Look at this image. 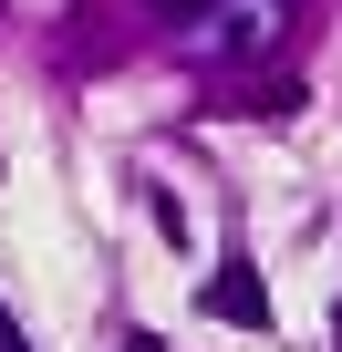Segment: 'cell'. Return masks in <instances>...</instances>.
Masks as SVG:
<instances>
[{"label":"cell","mask_w":342,"mask_h":352,"mask_svg":"<svg viewBox=\"0 0 342 352\" xmlns=\"http://www.w3.org/2000/svg\"><path fill=\"white\" fill-rule=\"evenodd\" d=\"M208 42H218V52H249V42H270V0H228Z\"/></svg>","instance_id":"obj_2"},{"label":"cell","mask_w":342,"mask_h":352,"mask_svg":"<svg viewBox=\"0 0 342 352\" xmlns=\"http://www.w3.org/2000/svg\"><path fill=\"white\" fill-rule=\"evenodd\" d=\"M0 352H32V342H21V321H11V300H0Z\"/></svg>","instance_id":"obj_3"},{"label":"cell","mask_w":342,"mask_h":352,"mask_svg":"<svg viewBox=\"0 0 342 352\" xmlns=\"http://www.w3.org/2000/svg\"><path fill=\"white\" fill-rule=\"evenodd\" d=\"M208 311H218V321H239V331H270V290H259V270H249V259H228V270L208 280Z\"/></svg>","instance_id":"obj_1"},{"label":"cell","mask_w":342,"mask_h":352,"mask_svg":"<svg viewBox=\"0 0 342 352\" xmlns=\"http://www.w3.org/2000/svg\"><path fill=\"white\" fill-rule=\"evenodd\" d=\"M156 11H177V0H156Z\"/></svg>","instance_id":"obj_4"}]
</instances>
